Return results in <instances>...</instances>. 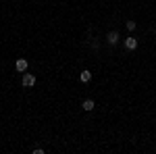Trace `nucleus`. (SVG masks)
I'll return each mask as SVG.
<instances>
[{
  "mask_svg": "<svg viewBox=\"0 0 156 154\" xmlns=\"http://www.w3.org/2000/svg\"><path fill=\"white\" fill-rule=\"evenodd\" d=\"M94 106H96V104H94V100H90V98H87V100H83V104H81V108H83V110H94Z\"/></svg>",
  "mask_w": 156,
  "mask_h": 154,
  "instance_id": "nucleus-5",
  "label": "nucleus"
},
{
  "mask_svg": "<svg viewBox=\"0 0 156 154\" xmlns=\"http://www.w3.org/2000/svg\"><path fill=\"white\" fill-rule=\"evenodd\" d=\"M27 67H29V63H27L25 59H17V63H15V69H17L19 73H25V71H27Z\"/></svg>",
  "mask_w": 156,
  "mask_h": 154,
  "instance_id": "nucleus-3",
  "label": "nucleus"
},
{
  "mask_svg": "<svg viewBox=\"0 0 156 154\" xmlns=\"http://www.w3.org/2000/svg\"><path fill=\"white\" fill-rule=\"evenodd\" d=\"M125 48H127V50H135V48H137V40H135V38H127V40H125Z\"/></svg>",
  "mask_w": 156,
  "mask_h": 154,
  "instance_id": "nucleus-4",
  "label": "nucleus"
},
{
  "mask_svg": "<svg viewBox=\"0 0 156 154\" xmlns=\"http://www.w3.org/2000/svg\"><path fill=\"white\" fill-rule=\"evenodd\" d=\"M21 83H23V88H34V85H36V77H34L31 73H23Z\"/></svg>",
  "mask_w": 156,
  "mask_h": 154,
  "instance_id": "nucleus-2",
  "label": "nucleus"
},
{
  "mask_svg": "<svg viewBox=\"0 0 156 154\" xmlns=\"http://www.w3.org/2000/svg\"><path fill=\"white\" fill-rule=\"evenodd\" d=\"M119 42H121V34H119V31H115V29H112V31H108V34H106V44L117 46Z\"/></svg>",
  "mask_w": 156,
  "mask_h": 154,
  "instance_id": "nucleus-1",
  "label": "nucleus"
},
{
  "mask_svg": "<svg viewBox=\"0 0 156 154\" xmlns=\"http://www.w3.org/2000/svg\"><path fill=\"white\" fill-rule=\"evenodd\" d=\"M135 27H137V23H135V21H127V29H129V31H133Z\"/></svg>",
  "mask_w": 156,
  "mask_h": 154,
  "instance_id": "nucleus-7",
  "label": "nucleus"
},
{
  "mask_svg": "<svg viewBox=\"0 0 156 154\" xmlns=\"http://www.w3.org/2000/svg\"><path fill=\"white\" fill-rule=\"evenodd\" d=\"M79 79H81L83 83H87L90 79H92V73H90L87 69H85V71H81V75H79Z\"/></svg>",
  "mask_w": 156,
  "mask_h": 154,
  "instance_id": "nucleus-6",
  "label": "nucleus"
}]
</instances>
